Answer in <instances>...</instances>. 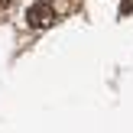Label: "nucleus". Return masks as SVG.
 <instances>
[{"instance_id": "obj_2", "label": "nucleus", "mask_w": 133, "mask_h": 133, "mask_svg": "<svg viewBox=\"0 0 133 133\" xmlns=\"http://www.w3.org/2000/svg\"><path fill=\"white\" fill-rule=\"evenodd\" d=\"M120 13H123V16H130V13H133V3H130V0H123V3H120Z\"/></svg>"}, {"instance_id": "obj_1", "label": "nucleus", "mask_w": 133, "mask_h": 133, "mask_svg": "<svg viewBox=\"0 0 133 133\" xmlns=\"http://www.w3.org/2000/svg\"><path fill=\"white\" fill-rule=\"evenodd\" d=\"M26 23H29L32 29H45V26H52V23H55V6H52L49 0L32 3L29 10H26Z\"/></svg>"}, {"instance_id": "obj_3", "label": "nucleus", "mask_w": 133, "mask_h": 133, "mask_svg": "<svg viewBox=\"0 0 133 133\" xmlns=\"http://www.w3.org/2000/svg\"><path fill=\"white\" fill-rule=\"evenodd\" d=\"M6 3H10V0H0V10H6Z\"/></svg>"}]
</instances>
